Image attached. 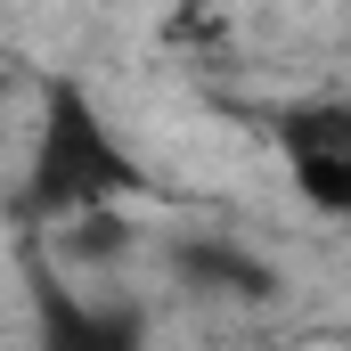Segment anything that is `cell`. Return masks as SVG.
I'll use <instances>...</instances> for the list:
<instances>
[{
    "label": "cell",
    "instance_id": "obj_1",
    "mask_svg": "<svg viewBox=\"0 0 351 351\" xmlns=\"http://www.w3.org/2000/svg\"><path fill=\"white\" fill-rule=\"evenodd\" d=\"M139 180L147 172L123 156V139L106 131V114L90 106V90H74V82L41 90V131H33V156H25L16 221L58 229V221H74V213H98V204L139 196Z\"/></svg>",
    "mask_w": 351,
    "mask_h": 351
},
{
    "label": "cell",
    "instance_id": "obj_2",
    "mask_svg": "<svg viewBox=\"0 0 351 351\" xmlns=\"http://www.w3.org/2000/svg\"><path fill=\"white\" fill-rule=\"evenodd\" d=\"M278 139H286V180L311 213L343 221L351 213V106L343 98H302L278 114Z\"/></svg>",
    "mask_w": 351,
    "mask_h": 351
}]
</instances>
